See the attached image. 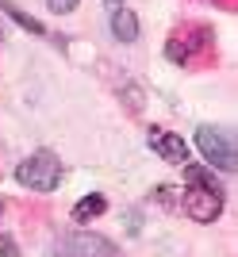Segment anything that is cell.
I'll return each instance as SVG.
<instances>
[{
  "instance_id": "6",
  "label": "cell",
  "mask_w": 238,
  "mask_h": 257,
  "mask_svg": "<svg viewBox=\"0 0 238 257\" xmlns=\"http://www.w3.org/2000/svg\"><path fill=\"white\" fill-rule=\"evenodd\" d=\"M111 35H115L119 43H135V39H139V20H135V12H127V8L111 12Z\"/></svg>"
},
{
  "instance_id": "10",
  "label": "cell",
  "mask_w": 238,
  "mask_h": 257,
  "mask_svg": "<svg viewBox=\"0 0 238 257\" xmlns=\"http://www.w3.org/2000/svg\"><path fill=\"white\" fill-rule=\"evenodd\" d=\"M46 8H50V12H73L77 0H46Z\"/></svg>"
},
{
  "instance_id": "1",
  "label": "cell",
  "mask_w": 238,
  "mask_h": 257,
  "mask_svg": "<svg viewBox=\"0 0 238 257\" xmlns=\"http://www.w3.org/2000/svg\"><path fill=\"white\" fill-rule=\"evenodd\" d=\"M16 181H20L23 188H31V192H54L58 184H62V161L50 150H35L31 158L20 161Z\"/></svg>"
},
{
  "instance_id": "12",
  "label": "cell",
  "mask_w": 238,
  "mask_h": 257,
  "mask_svg": "<svg viewBox=\"0 0 238 257\" xmlns=\"http://www.w3.org/2000/svg\"><path fill=\"white\" fill-rule=\"evenodd\" d=\"M108 4H119V0H108Z\"/></svg>"
},
{
  "instance_id": "3",
  "label": "cell",
  "mask_w": 238,
  "mask_h": 257,
  "mask_svg": "<svg viewBox=\"0 0 238 257\" xmlns=\"http://www.w3.org/2000/svg\"><path fill=\"white\" fill-rule=\"evenodd\" d=\"M50 257H119V249L100 234H73L65 242H58L50 249Z\"/></svg>"
},
{
  "instance_id": "8",
  "label": "cell",
  "mask_w": 238,
  "mask_h": 257,
  "mask_svg": "<svg viewBox=\"0 0 238 257\" xmlns=\"http://www.w3.org/2000/svg\"><path fill=\"white\" fill-rule=\"evenodd\" d=\"M0 12H8L12 20L20 23V27H27V31H35V35H43V23H35V20H27V16H23L20 8H12V4H4V0H0Z\"/></svg>"
},
{
  "instance_id": "9",
  "label": "cell",
  "mask_w": 238,
  "mask_h": 257,
  "mask_svg": "<svg viewBox=\"0 0 238 257\" xmlns=\"http://www.w3.org/2000/svg\"><path fill=\"white\" fill-rule=\"evenodd\" d=\"M0 257H20V246H16L8 234H0Z\"/></svg>"
},
{
  "instance_id": "11",
  "label": "cell",
  "mask_w": 238,
  "mask_h": 257,
  "mask_svg": "<svg viewBox=\"0 0 238 257\" xmlns=\"http://www.w3.org/2000/svg\"><path fill=\"white\" fill-rule=\"evenodd\" d=\"M0 215H4V204H0Z\"/></svg>"
},
{
  "instance_id": "7",
  "label": "cell",
  "mask_w": 238,
  "mask_h": 257,
  "mask_svg": "<svg viewBox=\"0 0 238 257\" xmlns=\"http://www.w3.org/2000/svg\"><path fill=\"white\" fill-rule=\"evenodd\" d=\"M104 207H108V200H104L100 192H92V196H81V200H77V207H73V219H77V223H88V219L104 215Z\"/></svg>"
},
{
  "instance_id": "4",
  "label": "cell",
  "mask_w": 238,
  "mask_h": 257,
  "mask_svg": "<svg viewBox=\"0 0 238 257\" xmlns=\"http://www.w3.org/2000/svg\"><path fill=\"white\" fill-rule=\"evenodd\" d=\"M184 211L192 215L196 223H215L219 211H223V196L211 192V188H200V184H192V188L184 192Z\"/></svg>"
},
{
  "instance_id": "5",
  "label": "cell",
  "mask_w": 238,
  "mask_h": 257,
  "mask_svg": "<svg viewBox=\"0 0 238 257\" xmlns=\"http://www.w3.org/2000/svg\"><path fill=\"white\" fill-rule=\"evenodd\" d=\"M150 146L158 154H162L165 161H188V142L177 139V135H169V131H150Z\"/></svg>"
},
{
  "instance_id": "13",
  "label": "cell",
  "mask_w": 238,
  "mask_h": 257,
  "mask_svg": "<svg viewBox=\"0 0 238 257\" xmlns=\"http://www.w3.org/2000/svg\"><path fill=\"white\" fill-rule=\"evenodd\" d=\"M0 35H4V31H0Z\"/></svg>"
},
{
  "instance_id": "2",
  "label": "cell",
  "mask_w": 238,
  "mask_h": 257,
  "mask_svg": "<svg viewBox=\"0 0 238 257\" xmlns=\"http://www.w3.org/2000/svg\"><path fill=\"white\" fill-rule=\"evenodd\" d=\"M196 146H200V154H204L215 169L223 173H234V142H230L227 131H219V127H200L196 131Z\"/></svg>"
}]
</instances>
